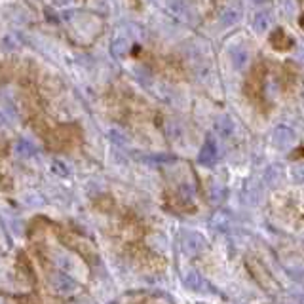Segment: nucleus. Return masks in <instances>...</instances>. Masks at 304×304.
<instances>
[{"mask_svg":"<svg viewBox=\"0 0 304 304\" xmlns=\"http://www.w3.org/2000/svg\"><path fill=\"white\" fill-rule=\"evenodd\" d=\"M230 61H232V67L236 69V71H244L249 63V53H247L246 48H232L230 50Z\"/></svg>","mask_w":304,"mask_h":304,"instance_id":"8","label":"nucleus"},{"mask_svg":"<svg viewBox=\"0 0 304 304\" xmlns=\"http://www.w3.org/2000/svg\"><path fill=\"white\" fill-rule=\"evenodd\" d=\"M109 139L118 146H124L126 143H128V139L124 137V133H122V131H118V130H110L109 131Z\"/></svg>","mask_w":304,"mask_h":304,"instance_id":"17","label":"nucleus"},{"mask_svg":"<svg viewBox=\"0 0 304 304\" xmlns=\"http://www.w3.org/2000/svg\"><path fill=\"white\" fill-rule=\"evenodd\" d=\"M217 143L213 141L211 137L205 139V143L203 146L200 148V154H198V164L200 166H213L215 162H217Z\"/></svg>","mask_w":304,"mask_h":304,"instance_id":"3","label":"nucleus"},{"mask_svg":"<svg viewBox=\"0 0 304 304\" xmlns=\"http://www.w3.org/2000/svg\"><path fill=\"white\" fill-rule=\"evenodd\" d=\"M213 130H215V133H217L219 137L228 139L234 133V120L226 114L219 116L217 120H215V124H213Z\"/></svg>","mask_w":304,"mask_h":304,"instance_id":"6","label":"nucleus"},{"mask_svg":"<svg viewBox=\"0 0 304 304\" xmlns=\"http://www.w3.org/2000/svg\"><path fill=\"white\" fill-rule=\"evenodd\" d=\"M145 162H148V164H164V162H175V156H169V154H154V156H146Z\"/></svg>","mask_w":304,"mask_h":304,"instance_id":"15","label":"nucleus"},{"mask_svg":"<svg viewBox=\"0 0 304 304\" xmlns=\"http://www.w3.org/2000/svg\"><path fill=\"white\" fill-rule=\"evenodd\" d=\"M71 0H55V4H69Z\"/></svg>","mask_w":304,"mask_h":304,"instance_id":"21","label":"nucleus"},{"mask_svg":"<svg viewBox=\"0 0 304 304\" xmlns=\"http://www.w3.org/2000/svg\"><path fill=\"white\" fill-rule=\"evenodd\" d=\"M128 50H130V42L126 37H116L112 38L110 42V55L116 59H124L128 55Z\"/></svg>","mask_w":304,"mask_h":304,"instance_id":"10","label":"nucleus"},{"mask_svg":"<svg viewBox=\"0 0 304 304\" xmlns=\"http://www.w3.org/2000/svg\"><path fill=\"white\" fill-rule=\"evenodd\" d=\"M274 25V19L268 12H259V14L253 17V29L257 33H266L270 27Z\"/></svg>","mask_w":304,"mask_h":304,"instance_id":"11","label":"nucleus"},{"mask_svg":"<svg viewBox=\"0 0 304 304\" xmlns=\"http://www.w3.org/2000/svg\"><path fill=\"white\" fill-rule=\"evenodd\" d=\"M53 287L61 293V295H67V293H71V291L76 287V283H74V280L71 278V276L67 274H55L53 276Z\"/></svg>","mask_w":304,"mask_h":304,"instance_id":"9","label":"nucleus"},{"mask_svg":"<svg viewBox=\"0 0 304 304\" xmlns=\"http://www.w3.org/2000/svg\"><path fill=\"white\" fill-rule=\"evenodd\" d=\"M293 177H295L298 183H304V164H300V166H297L293 169Z\"/></svg>","mask_w":304,"mask_h":304,"instance_id":"19","label":"nucleus"},{"mask_svg":"<svg viewBox=\"0 0 304 304\" xmlns=\"http://www.w3.org/2000/svg\"><path fill=\"white\" fill-rule=\"evenodd\" d=\"M298 23H300V27H304V14L300 15V19H298Z\"/></svg>","mask_w":304,"mask_h":304,"instance_id":"22","label":"nucleus"},{"mask_svg":"<svg viewBox=\"0 0 304 304\" xmlns=\"http://www.w3.org/2000/svg\"><path fill=\"white\" fill-rule=\"evenodd\" d=\"M270 46L276 51H289L293 48V38L282 27H276V31L270 35Z\"/></svg>","mask_w":304,"mask_h":304,"instance_id":"5","label":"nucleus"},{"mask_svg":"<svg viewBox=\"0 0 304 304\" xmlns=\"http://www.w3.org/2000/svg\"><path fill=\"white\" fill-rule=\"evenodd\" d=\"M169 10L181 19H189L190 17V6L185 0H169Z\"/></svg>","mask_w":304,"mask_h":304,"instance_id":"13","label":"nucleus"},{"mask_svg":"<svg viewBox=\"0 0 304 304\" xmlns=\"http://www.w3.org/2000/svg\"><path fill=\"white\" fill-rule=\"evenodd\" d=\"M51 169H53V173L61 175V177H69V175H71V171H69L67 164H63L61 160H55V162L51 164Z\"/></svg>","mask_w":304,"mask_h":304,"instance_id":"16","label":"nucleus"},{"mask_svg":"<svg viewBox=\"0 0 304 304\" xmlns=\"http://www.w3.org/2000/svg\"><path fill=\"white\" fill-rule=\"evenodd\" d=\"M14 150L19 158H31V156H35V154H37V146L33 145L31 141H27V139H19V141L15 143Z\"/></svg>","mask_w":304,"mask_h":304,"instance_id":"12","label":"nucleus"},{"mask_svg":"<svg viewBox=\"0 0 304 304\" xmlns=\"http://www.w3.org/2000/svg\"><path fill=\"white\" fill-rule=\"evenodd\" d=\"M238 21H239V12L234 10V8H226L225 12L221 14V23L225 27H232V25H236Z\"/></svg>","mask_w":304,"mask_h":304,"instance_id":"14","label":"nucleus"},{"mask_svg":"<svg viewBox=\"0 0 304 304\" xmlns=\"http://www.w3.org/2000/svg\"><path fill=\"white\" fill-rule=\"evenodd\" d=\"M109 304H118V302H114V300H112V302H109Z\"/></svg>","mask_w":304,"mask_h":304,"instance_id":"23","label":"nucleus"},{"mask_svg":"<svg viewBox=\"0 0 304 304\" xmlns=\"http://www.w3.org/2000/svg\"><path fill=\"white\" fill-rule=\"evenodd\" d=\"M4 46H6L8 50H10V48H12V50H15V48H19L21 44L17 42V37H15V35H8V37L4 38Z\"/></svg>","mask_w":304,"mask_h":304,"instance_id":"18","label":"nucleus"},{"mask_svg":"<svg viewBox=\"0 0 304 304\" xmlns=\"http://www.w3.org/2000/svg\"><path fill=\"white\" fill-rule=\"evenodd\" d=\"M264 78H266V69L264 65H257L246 84V94L255 103H264Z\"/></svg>","mask_w":304,"mask_h":304,"instance_id":"1","label":"nucleus"},{"mask_svg":"<svg viewBox=\"0 0 304 304\" xmlns=\"http://www.w3.org/2000/svg\"><path fill=\"white\" fill-rule=\"evenodd\" d=\"M205 247H207V241L203 238L200 232H183L181 236V249L185 255H189V257H196V255H200L205 251Z\"/></svg>","mask_w":304,"mask_h":304,"instance_id":"2","label":"nucleus"},{"mask_svg":"<svg viewBox=\"0 0 304 304\" xmlns=\"http://www.w3.org/2000/svg\"><path fill=\"white\" fill-rule=\"evenodd\" d=\"M183 283H185V287L187 289H190V291H211V293H215V289L211 287L209 283L203 280V276H200L196 270H190V272H187V276L183 278Z\"/></svg>","mask_w":304,"mask_h":304,"instance_id":"4","label":"nucleus"},{"mask_svg":"<svg viewBox=\"0 0 304 304\" xmlns=\"http://www.w3.org/2000/svg\"><path fill=\"white\" fill-rule=\"evenodd\" d=\"M302 156H304V146H298V150H297V152H293L289 158L297 160V158H302Z\"/></svg>","mask_w":304,"mask_h":304,"instance_id":"20","label":"nucleus"},{"mask_svg":"<svg viewBox=\"0 0 304 304\" xmlns=\"http://www.w3.org/2000/svg\"><path fill=\"white\" fill-rule=\"evenodd\" d=\"M274 143L276 146H282V148H285V146H289L291 143H293V139H295V131L291 130V128H287V126H278L274 130Z\"/></svg>","mask_w":304,"mask_h":304,"instance_id":"7","label":"nucleus"}]
</instances>
